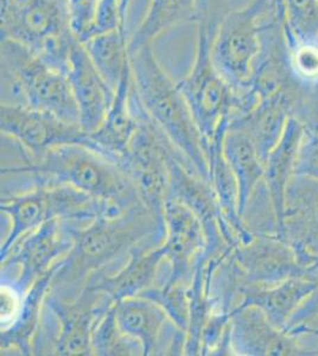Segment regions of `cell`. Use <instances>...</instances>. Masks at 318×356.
<instances>
[{
  "instance_id": "cell-26",
  "label": "cell",
  "mask_w": 318,
  "mask_h": 356,
  "mask_svg": "<svg viewBox=\"0 0 318 356\" xmlns=\"http://www.w3.org/2000/svg\"><path fill=\"white\" fill-rule=\"evenodd\" d=\"M195 0H150L145 15L129 36V54L153 42L163 33L188 23H195Z\"/></svg>"
},
{
  "instance_id": "cell-34",
  "label": "cell",
  "mask_w": 318,
  "mask_h": 356,
  "mask_svg": "<svg viewBox=\"0 0 318 356\" xmlns=\"http://www.w3.org/2000/svg\"><path fill=\"white\" fill-rule=\"evenodd\" d=\"M196 29L205 30L212 38L218 24L230 13V0H195Z\"/></svg>"
},
{
  "instance_id": "cell-36",
  "label": "cell",
  "mask_w": 318,
  "mask_h": 356,
  "mask_svg": "<svg viewBox=\"0 0 318 356\" xmlns=\"http://www.w3.org/2000/svg\"><path fill=\"white\" fill-rule=\"evenodd\" d=\"M311 129H316V130H318V125L316 126V127H311Z\"/></svg>"
},
{
  "instance_id": "cell-6",
  "label": "cell",
  "mask_w": 318,
  "mask_h": 356,
  "mask_svg": "<svg viewBox=\"0 0 318 356\" xmlns=\"http://www.w3.org/2000/svg\"><path fill=\"white\" fill-rule=\"evenodd\" d=\"M196 48L193 65L186 76L178 80L181 90L198 131L207 146L230 122L252 110L259 102L251 92H237L218 74L210 56L212 37L196 29Z\"/></svg>"
},
{
  "instance_id": "cell-8",
  "label": "cell",
  "mask_w": 318,
  "mask_h": 356,
  "mask_svg": "<svg viewBox=\"0 0 318 356\" xmlns=\"http://www.w3.org/2000/svg\"><path fill=\"white\" fill-rule=\"evenodd\" d=\"M274 16L279 17L271 0H252L230 10L218 24L210 42V56L214 67L234 90L250 89L262 54L264 29Z\"/></svg>"
},
{
  "instance_id": "cell-30",
  "label": "cell",
  "mask_w": 318,
  "mask_h": 356,
  "mask_svg": "<svg viewBox=\"0 0 318 356\" xmlns=\"http://www.w3.org/2000/svg\"><path fill=\"white\" fill-rule=\"evenodd\" d=\"M285 40L294 76L303 85L318 90V40L303 41L286 35Z\"/></svg>"
},
{
  "instance_id": "cell-18",
  "label": "cell",
  "mask_w": 318,
  "mask_h": 356,
  "mask_svg": "<svg viewBox=\"0 0 318 356\" xmlns=\"http://www.w3.org/2000/svg\"><path fill=\"white\" fill-rule=\"evenodd\" d=\"M65 75L77 102L81 129L85 134H94L105 122L116 90L106 82L80 41L74 44Z\"/></svg>"
},
{
  "instance_id": "cell-15",
  "label": "cell",
  "mask_w": 318,
  "mask_h": 356,
  "mask_svg": "<svg viewBox=\"0 0 318 356\" xmlns=\"http://www.w3.org/2000/svg\"><path fill=\"white\" fill-rule=\"evenodd\" d=\"M163 219L166 238L161 247L169 264L166 280L191 285L195 268L207 250L203 223L189 207L175 199H166Z\"/></svg>"
},
{
  "instance_id": "cell-17",
  "label": "cell",
  "mask_w": 318,
  "mask_h": 356,
  "mask_svg": "<svg viewBox=\"0 0 318 356\" xmlns=\"http://www.w3.org/2000/svg\"><path fill=\"white\" fill-rule=\"evenodd\" d=\"M230 341L234 355H315L301 341L277 328L255 305L230 312Z\"/></svg>"
},
{
  "instance_id": "cell-28",
  "label": "cell",
  "mask_w": 318,
  "mask_h": 356,
  "mask_svg": "<svg viewBox=\"0 0 318 356\" xmlns=\"http://www.w3.org/2000/svg\"><path fill=\"white\" fill-rule=\"evenodd\" d=\"M92 349L93 355H143L141 342L118 327L113 305L94 329Z\"/></svg>"
},
{
  "instance_id": "cell-35",
  "label": "cell",
  "mask_w": 318,
  "mask_h": 356,
  "mask_svg": "<svg viewBox=\"0 0 318 356\" xmlns=\"http://www.w3.org/2000/svg\"><path fill=\"white\" fill-rule=\"evenodd\" d=\"M272 4H273L274 8H276V13L278 15L279 18L284 22L285 18V10H284V0H271Z\"/></svg>"
},
{
  "instance_id": "cell-5",
  "label": "cell",
  "mask_w": 318,
  "mask_h": 356,
  "mask_svg": "<svg viewBox=\"0 0 318 356\" xmlns=\"http://www.w3.org/2000/svg\"><path fill=\"white\" fill-rule=\"evenodd\" d=\"M0 37L25 45L62 73L79 38L69 0H0Z\"/></svg>"
},
{
  "instance_id": "cell-32",
  "label": "cell",
  "mask_w": 318,
  "mask_h": 356,
  "mask_svg": "<svg viewBox=\"0 0 318 356\" xmlns=\"http://www.w3.org/2000/svg\"><path fill=\"white\" fill-rule=\"evenodd\" d=\"M99 0H69L70 22L79 41L85 42L95 33Z\"/></svg>"
},
{
  "instance_id": "cell-10",
  "label": "cell",
  "mask_w": 318,
  "mask_h": 356,
  "mask_svg": "<svg viewBox=\"0 0 318 356\" xmlns=\"http://www.w3.org/2000/svg\"><path fill=\"white\" fill-rule=\"evenodd\" d=\"M225 260L238 298L245 286L270 288L299 275L318 280V261L303 263L294 248L278 235H254L248 243L233 247Z\"/></svg>"
},
{
  "instance_id": "cell-16",
  "label": "cell",
  "mask_w": 318,
  "mask_h": 356,
  "mask_svg": "<svg viewBox=\"0 0 318 356\" xmlns=\"http://www.w3.org/2000/svg\"><path fill=\"white\" fill-rule=\"evenodd\" d=\"M280 238L304 264L318 261V179L294 175L284 196Z\"/></svg>"
},
{
  "instance_id": "cell-21",
  "label": "cell",
  "mask_w": 318,
  "mask_h": 356,
  "mask_svg": "<svg viewBox=\"0 0 318 356\" xmlns=\"http://www.w3.org/2000/svg\"><path fill=\"white\" fill-rule=\"evenodd\" d=\"M131 89L132 76L129 74L118 87L105 122L99 130L88 134L89 146L105 152L118 163L127 150L133 134L137 130V115L133 110Z\"/></svg>"
},
{
  "instance_id": "cell-14",
  "label": "cell",
  "mask_w": 318,
  "mask_h": 356,
  "mask_svg": "<svg viewBox=\"0 0 318 356\" xmlns=\"http://www.w3.org/2000/svg\"><path fill=\"white\" fill-rule=\"evenodd\" d=\"M0 129L4 136L19 143L29 158L38 157L54 146L68 143L89 145L88 134L80 125L68 124L53 114L26 106L1 102Z\"/></svg>"
},
{
  "instance_id": "cell-11",
  "label": "cell",
  "mask_w": 318,
  "mask_h": 356,
  "mask_svg": "<svg viewBox=\"0 0 318 356\" xmlns=\"http://www.w3.org/2000/svg\"><path fill=\"white\" fill-rule=\"evenodd\" d=\"M73 246L69 221L49 220L16 243L1 260V272L16 270L13 285L24 296L42 275L65 259Z\"/></svg>"
},
{
  "instance_id": "cell-1",
  "label": "cell",
  "mask_w": 318,
  "mask_h": 356,
  "mask_svg": "<svg viewBox=\"0 0 318 356\" xmlns=\"http://www.w3.org/2000/svg\"><path fill=\"white\" fill-rule=\"evenodd\" d=\"M74 246L54 275L49 292L73 300L97 272H114L116 264L125 265L133 250L141 245L159 246L166 238L163 215L145 203L113 216H97L88 222L69 221Z\"/></svg>"
},
{
  "instance_id": "cell-24",
  "label": "cell",
  "mask_w": 318,
  "mask_h": 356,
  "mask_svg": "<svg viewBox=\"0 0 318 356\" xmlns=\"http://www.w3.org/2000/svg\"><path fill=\"white\" fill-rule=\"evenodd\" d=\"M305 131V125L296 118H290L285 131L277 146L267 158L265 165V181L267 191L270 193L277 215L279 226V236L282 233L284 196L290 178L294 176V163L299 144Z\"/></svg>"
},
{
  "instance_id": "cell-25",
  "label": "cell",
  "mask_w": 318,
  "mask_h": 356,
  "mask_svg": "<svg viewBox=\"0 0 318 356\" xmlns=\"http://www.w3.org/2000/svg\"><path fill=\"white\" fill-rule=\"evenodd\" d=\"M223 154L239 186V211L244 214L248 200L265 177V163L250 137L238 127L228 126L223 137Z\"/></svg>"
},
{
  "instance_id": "cell-9",
  "label": "cell",
  "mask_w": 318,
  "mask_h": 356,
  "mask_svg": "<svg viewBox=\"0 0 318 356\" xmlns=\"http://www.w3.org/2000/svg\"><path fill=\"white\" fill-rule=\"evenodd\" d=\"M131 99L137 115V130L119 164L137 186L143 202L151 211L163 215V207L169 194L168 157L170 151L176 149L143 108L133 87Z\"/></svg>"
},
{
  "instance_id": "cell-23",
  "label": "cell",
  "mask_w": 318,
  "mask_h": 356,
  "mask_svg": "<svg viewBox=\"0 0 318 356\" xmlns=\"http://www.w3.org/2000/svg\"><path fill=\"white\" fill-rule=\"evenodd\" d=\"M225 130L220 131L207 146L209 164V182L213 188L222 215L233 228L239 243H248L254 235L246 228L239 211V186L237 178L223 154V137Z\"/></svg>"
},
{
  "instance_id": "cell-4",
  "label": "cell",
  "mask_w": 318,
  "mask_h": 356,
  "mask_svg": "<svg viewBox=\"0 0 318 356\" xmlns=\"http://www.w3.org/2000/svg\"><path fill=\"white\" fill-rule=\"evenodd\" d=\"M6 95H13V99L4 104L26 106L80 125L67 75L45 63L25 45L1 40V97Z\"/></svg>"
},
{
  "instance_id": "cell-3",
  "label": "cell",
  "mask_w": 318,
  "mask_h": 356,
  "mask_svg": "<svg viewBox=\"0 0 318 356\" xmlns=\"http://www.w3.org/2000/svg\"><path fill=\"white\" fill-rule=\"evenodd\" d=\"M31 175L36 184H65L125 211L143 202L137 186L120 164L81 143L54 146L23 168L3 169Z\"/></svg>"
},
{
  "instance_id": "cell-12",
  "label": "cell",
  "mask_w": 318,
  "mask_h": 356,
  "mask_svg": "<svg viewBox=\"0 0 318 356\" xmlns=\"http://www.w3.org/2000/svg\"><path fill=\"white\" fill-rule=\"evenodd\" d=\"M113 302L105 292L86 286L73 300H62L48 292L45 305L56 322L54 354L56 355H93L94 329Z\"/></svg>"
},
{
  "instance_id": "cell-2",
  "label": "cell",
  "mask_w": 318,
  "mask_h": 356,
  "mask_svg": "<svg viewBox=\"0 0 318 356\" xmlns=\"http://www.w3.org/2000/svg\"><path fill=\"white\" fill-rule=\"evenodd\" d=\"M131 57L132 87L143 108L181 156L186 169L209 181L206 143L193 120L177 81L158 61L152 47L138 49Z\"/></svg>"
},
{
  "instance_id": "cell-33",
  "label": "cell",
  "mask_w": 318,
  "mask_h": 356,
  "mask_svg": "<svg viewBox=\"0 0 318 356\" xmlns=\"http://www.w3.org/2000/svg\"><path fill=\"white\" fill-rule=\"evenodd\" d=\"M294 175H304L318 179V130L305 127L299 144Z\"/></svg>"
},
{
  "instance_id": "cell-22",
  "label": "cell",
  "mask_w": 318,
  "mask_h": 356,
  "mask_svg": "<svg viewBox=\"0 0 318 356\" xmlns=\"http://www.w3.org/2000/svg\"><path fill=\"white\" fill-rule=\"evenodd\" d=\"M60 263H57L50 271L42 275L29 289V291L23 297L22 307L16 320L8 329L1 330V354H5L11 349L23 355L33 354V340L42 322L45 297L48 295L54 275L56 273Z\"/></svg>"
},
{
  "instance_id": "cell-31",
  "label": "cell",
  "mask_w": 318,
  "mask_h": 356,
  "mask_svg": "<svg viewBox=\"0 0 318 356\" xmlns=\"http://www.w3.org/2000/svg\"><path fill=\"white\" fill-rule=\"evenodd\" d=\"M285 332L299 341L318 340V286L296 310L286 325Z\"/></svg>"
},
{
  "instance_id": "cell-29",
  "label": "cell",
  "mask_w": 318,
  "mask_h": 356,
  "mask_svg": "<svg viewBox=\"0 0 318 356\" xmlns=\"http://www.w3.org/2000/svg\"><path fill=\"white\" fill-rule=\"evenodd\" d=\"M284 33L297 40H318V0H284Z\"/></svg>"
},
{
  "instance_id": "cell-27",
  "label": "cell",
  "mask_w": 318,
  "mask_h": 356,
  "mask_svg": "<svg viewBox=\"0 0 318 356\" xmlns=\"http://www.w3.org/2000/svg\"><path fill=\"white\" fill-rule=\"evenodd\" d=\"M129 41L126 28H118L81 42L94 65L116 92L120 82L131 74Z\"/></svg>"
},
{
  "instance_id": "cell-19",
  "label": "cell",
  "mask_w": 318,
  "mask_h": 356,
  "mask_svg": "<svg viewBox=\"0 0 318 356\" xmlns=\"http://www.w3.org/2000/svg\"><path fill=\"white\" fill-rule=\"evenodd\" d=\"M166 259L161 245H141L133 250L125 265L116 272H97L89 278L86 286L105 292L114 303L141 295L159 285L161 264Z\"/></svg>"
},
{
  "instance_id": "cell-13",
  "label": "cell",
  "mask_w": 318,
  "mask_h": 356,
  "mask_svg": "<svg viewBox=\"0 0 318 356\" xmlns=\"http://www.w3.org/2000/svg\"><path fill=\"white\" fill-rule=\"evenodd\" d=\"M118 327L139 341L143 355L184 354L186 334L166 309L145 296H133L113 304Z\"/></svg>"
},
{
  "instance_id": "cell-7",
  "label": "cell",
  "mask_w": 318,
  "mask_h": 356,
  "mask_svg": "<svg viewBox=\"0 0 318 356\" xmlns=\"http://www.w3.org/2000/svg\"><path fill=\"white\" fill-rule=\"evenodd\" d=\"M1 213L11 221L10 231L1 243L0 258L4 260L25 235L49 220L88 222L97 216H112L109 203L65 184H36L33 191L1 199Z\"/></svg>"
},
{
  "instance_id": "cell-20",
  "label": "cell",
  "mask_w": 318,
  "mask_h": 356,
  "mask_svg": "<svg viewBox=\"0 0 318 356\" xmlns=\"http://www.w3.org/2000/svg\"><path fill=\"white\" fill-rule=\"evenodd\" d=\"M317 286L318 280L308 275L292 277L270 288L245 286L240 291L238 308L255 305L277 328L285 332L292 315Z\"/></svg>"
}]
</instances>
